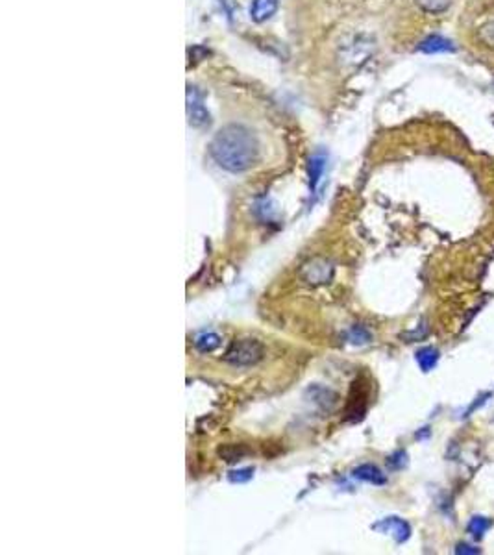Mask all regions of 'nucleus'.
<instances>
[{
  "label": "nucleus",
  "mask_w": 494,
  "mask_h": 555,
  "mask_svg": "<svg viewBox=\"0 0 494 555\" xmlns=\"http://www.w3.org/2000/svg\"><path fill=\"white\" fill-rule=\"evenodd\" d=\"M209 154L221 169L228 170L232 175H239L254 167L260 156V145L248 128L228 124L213 137Z\"/></svg>",
  "instance_id": "nucleus-1"
},
{
  "label": "nucleus",
  "mask_w": 494,
  "mask_h": 555,
  "mask_svg": "<svg viewBox=\"0 0 494 555\" xmlns=\"http://www.w3.org/2000/svg\"><path fill=\"white\" fill-rule=\"evenodd\" d=\"M263 355H265V348H263L261 341L245 337L235 339L226 350V354L223 355V360L235 367H252L255 363H260L263 360Z\"/></svg>",
  "instance_id": "nucleus-2"
},
{
  "label": "nucleus",
  "mask_w": 494,
  "mask_h": 555,
  "mask_svg": "<svg viewBox=\"0 0 494 555\" xmlns=\"http://www.w3.org/2000/svg\"><path fill=\"white\" fill-rule=\"evenodd\" d=\"M187 119L195 128H204L212 120V115L204 106V98L195 88H187Z\"/></svg>",
  "instance_id": "nucleus-3"
},
{
  "label": "nucleus",
  "mask_w": 494,
  "mask_h": 555,
  "mask_svg": "<svg viewBox=\"0 0 494 555\" xmlns=\"http://www.w3.org/2000/svg\"><path fill=\"white\" fill-rule=\"evenodd\" d=\"M300 276L304 278L308 283H313V285H321V283H328L333 276V267L326 259H311L310 263H305L302 271H300Z\"/></svg>",
  "instance_id": "nucleus-4"
},
{
  "label": "nucleus",
  "mask_w": 494,
  "mask_h": 555,
  "mask_svg": "<svg viewBox=\"0 0 494 555\" xmlns=\"http://www.w3.org/2000/svg\"><path fill=\"white\" fill-rule=\"evenodd\" d=\"M372 529L381 531V533L392 535L398 545H402V542H406V540L411 537V526H409L406 520H402V518L398 517L383 518L380 522H376L374 526H372Z\"/></svg>",
  "instance_id": "nucleus-5"
},
{
  "label": "nucleus",
  "mask_w": 494,
  "mask_h": 555,
  "mask_svg": "<svg viewBox=\"0 0 494 555\" xmlns=\"http://www.w3.org/2000/svg\"><path fill=\"white\" fill-rule=\"evenodd\" d=\"M418 50L424 54H446V52H456V45L448 38H443L439 33L428 35L422 43L418 45Z\"/></svg>",
  "instance_id": "nucleus-6"
},
{
  "label": "nucleus",
  "mask_w": 494,
  "mask_h": 555,
  "mask_svg": "<svg viewBox=\"0 0 494 555\" xmlns=\"http://www.w3.org/2000/svg\"><path fill=\"white\" fill-rule=\"evenodd\" d=\"M278 6H280V0H252L248 8L250 19L254 22L269 21L278 11Z\"/></svg>",
  "instance_id": "nucleus-7"
},
{
  "label": "nucleus",
  "mask_w": 494,
  "mask_h": 555,
  "mask_svg": "<svg viewBox=\"0 0 494 555\" xmlns=\"http://www.w3.org/2000/svg\"><path fill=\"white\" fill-rule=\"evenodd\" d=\"M352 476L356 479H361V481H367V483L372 485H385L387 483V476L381 472L380 468L376 465H370V462H365V465H359V467L353 468Z\"/></svg>",
  "instance_id": "nucleus-8"
},
{
  "label": "nucleus",
  "mask_w": 494,
  "mask_h": 555,
  "mask_svg": "<svg viewBox=\"0 0 494 555\" xmlns=\"http://www.w3.org/2000/svg\"><path fill=\"white\" fill-rule=\"evenodd\" d=\"M353 391H356V396H353V392L350 394L346 408V419L356 422V420L363 419L365 411H367V391L358 392V385L356 383H353Z\"/></svg>",
  "instance_id": "nucleus-9"
},
{
  "label": "nucleus",
  "mask_w": 494,
  "mask_h": 555,
  "mask_svg": "<svg viewBox=\"0 0 494 555\" xmlns=\"http://www.w3.org/2000/svg\"><path fill=\"white\" fill-rule=\"evenodd\" d=\"M326 170V156L324 154H315L311 156L310 163H308V176H310V189L315 193L319 189L322 176Z\"/></svg>",
  "instance_id": "nucleus-10"
},
{
  "label": "nucleus",
  "mask_w": 494,
  "mask_h": 555,
  "mask_svg": "<svg viewBox=\"0 0 494 555\" xmlns=\"http://www.w3.org/2000/svg\"><path fill=\"white\" fill-rule=\"evenodd\" d=\"M221 346V337L213 332H202L195 337V348L202 354H209Z\"/></svg>",
  "instance_id": "nucleus-11"
},
{
  "label": "nucleus",
  "mask_w": 494,
  "mask_h": 555,
  "mask_svg": "<svg viewBox=\"0 0 494 555\" xmlns=\"http://www.w3.org/2000/svg\"><path fill=\"white\" fill-rule=\"evenodd\" d=\"M439 361V352L431 346H426V348H420L417 352V363L418 367L422 369V372H429L433 370L435 365Z\"/></svg>",
  "instance_id": "nucleus-12"
},
{
  "label": "nucleus",
  "mask_w": 494,
  "mask_h": 555,
  "mask_svg": "<svg viewBox=\"0 0 494 555\" xmlns=\"http://www.w3.org/2000/svg\"><path fill=\"white\" fill-rule=\"evenodd\" d=\"M308 392H310L311 398H313V402L321 403L322 408L331 409L337 403V394L333 391H330V389H324V387H311Z\"/></svg>",
  "instance_id": "nucleus-13"
},
{
  "label": "nucleus",
  "mask_w": 494,
  "mask_h": 555,
  "mask_svg": "<svg viewBox=\"0 0 494 555\" xmlns=\"http://www.w3.org/2000/svg\"><path fill=\"white\" fill-rule=\"evenodd\" d=\"M415 4L424 10L426 13H431V15H437V13H443L450 8L452 0H415Z\"/></svg>",
  "instance_id": "nucleus-14"
},
{
  "label": "nucleus",
  "mask_w": 494,
  "mask_h": 555,
  "mask_svg": "<svg viewBox=\"0 0 494 555\" xmlns=\"http://www.w3.org/2000/svg\"><path fill=\"white\" fill-rule=\"evenodd\" d=\"M493 526V522H491L489 518L485 517H474L472 520H470V524H468V533L472 535L474 539H481L485 533H487V529Z\"/></svg>",
  "instance_id": "nucleus-15"
},
{
  "label": "nucleus",
  "mask_w": 494,
  "mask_h": 555,
  "mask_svg": "<svg viewBox=\"0 0 494 555\" xmlns=\"http://www.w3.org/2000/svg\"><path fill=\"white\" fill-rule=\"evenodd\" d=\"M348 341L353 344H358V346H361V344H367L372 341V335H370V332L367 330L365 326H352L350 328V332H348Z\"/></svg>",
  "instance_id": "nucleus-16"
},
{
  "label": "nucleus",
  "mask_w": 494,
  "mask_h": 555,
  "mask_svg": "<svg viewBox=\"0 0 494 555\" xmlns=\"http://www.w3.org/2000/svg\"><path fill=\"white\" fill-rule=\"evenodd\" d=\"M254 478V468H237V470H232L228 472V479L232 483H246L250 479Z\"/></svg>",
  "instance_id": "nucleus-17"
},
{
  "label": "nucleus",
  "mask_w": 494,
  "mask_h": 555,
  "mask_svg": "<svg viewBox=\"0 0 494 555\" xmlns=\"http://www.w3.org/2000/svg\"><path fill=\"white\" fill-rule=\"evenodd\" d=\"M218 453L223 456L224 461L235 462V461H239V459L243 458V456H245L246 450H245V448H243V450H237V447H235V444H232V447L221 448V450H218Z\"/></svg>",
  "instance_id": "nucleus-18"
},
{
  "label": "nucleus",
  "mask_w": 494,
  "mask_h": 555,
  "mask_svg": "<svg viewBox=\"0 0 494 555\" xmlns=\"http://www.w3.org/2000/svg\"><path fill=\"white\" fill-rule=\"evenodd\" d=\"M456 554H479L478 548H472V546L468 545H459L456 548Z\"/></svg>",
  "instance_id": "nucleus-19"
}]
</instances>
